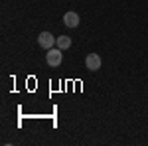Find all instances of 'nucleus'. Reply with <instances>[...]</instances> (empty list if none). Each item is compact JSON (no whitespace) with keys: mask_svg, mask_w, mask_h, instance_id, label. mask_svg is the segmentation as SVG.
<instances>
[{"mask_svg":"<svg viewBox=\"0 0 148 146\" xmlns=\"http://www.w3.org/2000/svg\"><path fill=\"white\" fill-rule=\"evenodd\" d=\"M56 40H57V38H53L49 32H42V34L38 36V44L42 45L46 51H47V49H51V47L56 45Z\"/></svg>","mask_w":148,"mask_h":146,"instance_id":"f03ea898","label":"nucleus"},{"mask_svg":"<svg viewBox=\"0 0 148 146\" xmlns=\"http://www.w3.org/2000/svg\"><path fill=\"white\" fill-rule=\"evenodd\" d=\"M56 45L59 49H67V47H71V38L69 36H59L56 40Z\"/></svg>","mask_w":148,"mask_h":146,"instance_id":"39448f33","label":"nucleus"},{"mask_svg":"<svg viewBox=\"0 0 148 146\" xmlns=\"http://www.w3.org/2000/svg\"><path fill=\"white\" fill-rule=\"evenodd\" d=\"M63 49H59V47H51V49H47L46 53V63L49 67H59L61 65V61H63V53H61Z\"/></svg>","mask_w":148,"mask_h":146,"instance_id":"f257e3e1","label":"nucleus"},{"mask_svg":"<svg viewBox=\"0 0 148 146\" xmlns=\"http://www.w3.org/2000/svg\"><path fill=\"white\" fill-rule=\"evenodd\" d=\"M85 65H87V69H91V71H99L101 69V57L97 56V53H89L87 59H85Z\"/></svg>","mask_w":148,"mask_h":146,"instance_id":"7ed1b4c3","label":"nucleus"},{"mask_svg":"<svg viewBox=\"0 0 148 146\" xmlns=\"http://www.w3.org/2000/svg\"><path fill=\"white\" fill-rule=\"evenodd\" d=\"M63 24H65L67 28H77V26H79V16H77L75 12H67V14L63 16Z\"/></svg>","mask_w":148,"mask_h":146,"instance_id":"20e7f679","label":"nucleus"}]
</instances>
